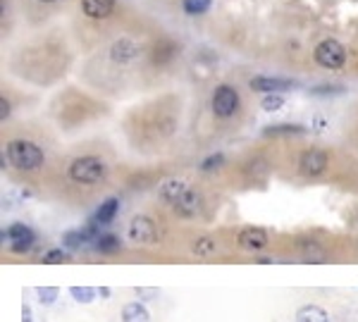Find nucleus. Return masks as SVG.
<instances>
[{"label":"nucleus","mask_w":358,"mask_h":322,"mask_svg":"<svg viewBox=\"0 0 358 322\" xmlns=\"http://www.w3.org/2000/svg\"><path fill=\"white\" fill-rule=\"evenodd\" d=\"M8 160L15 165L17 170L31 172L43 165V150L31 141H24V138H17V141L8 143Z\"/></svg>","instance_id":"1"},{"label":"nucleus","mask_w":358,"mask_h":322,"mask_svg":"<svg viewBox=\"0 0 358 322\" xmlns=\"http://www.w3.org/2000/svg\"><path fill=\"white\" fill-rule=\"evenodd\" d=\"M105 163L96 155H84V158H77L69 165V177L77 184H99V181L105 179Z\"/></svg>","instance_id":"2"},{"label":"nucleus","mask_w":358,"mask_h":322,"mask_svg":"<svg viewBox=\"0 0 358 322\" xmlns=\"http://www.w3.org/2000/svg\"><path fill=\"white\" fill-rule=\"evenodd\" d=\"M316 62L325 69H339L346 62V51L339 41L327 39L316 48Z\"/></svg>","instance_id":"3"},{"label":"nucleus","mask_w":358,"mask_h":322,"mask_svg":"<svg viewBox=\"0 0 358 322\" xmlns=\"http://www.w3.org/2000/svg\"><path fill=\"white\" fill-rule=\"evenodd\" d=\"M5 241H8L12 253H26V251H31V246H34V232H31L26 224L15 222L3 232V244Z\"/></svg>","instance_id":"4"},{"label":"nucleus","mask_w":358,"mask_h":322,"mask_svg":"<svg viewBox=\"0 0 358 322\" xmlns=\"http://www.w3.org/2000/svg\"><path fill=\"white\" fill-rule=\"evenodd\" d=\"M239 110V93L237 89H232V86L222 84L215 89L213 93V112L215 117H222V120H227V117H232L235 112Z\"/></svg>","instance_id":"5"},{"label":"nucleus","mask_w":358,"mask_h":322,"mask_svg":"<svg viewBox=\"0 0 358 322\" xmlns=\"http://www.w3.org/2000/svg\"><path fill=\"white\" fill-rule=\"evenodd\" d=\"M129 239L146 246L155 244V241H158V224L151 217H146V215H137V217L129 222Z\"/></svg>","instance_id":"6"},{"label":"nucleus","mask_w":358,"mask_h":322,"mask_svg":"<svg viewBox=\"0 0 358 322\" xmlns=\"http://www.w3.org/2000/svg\"><path fill=\"white\" fill-rule=\"evenodd\" d=\"M325 168H327V153H325V150H320V148L306 150V153L301 155V160H298V170H301L306 177L323 175Z\"/></svg>","instance_id":"7"},{"label":"nucleus","mask_w":358,"mask_h":322,"mask_svg":"<svg viewBox=\"0 0 358 322\" xmlns=\"http://www.w3.org/2000/svg\"><path fill=\"white\" fill-rule=\"evenodd\" d=\"M239 246H241L244 251H251V253H258V251H263L265 246H268V234H265V229L260 227H246L239 232Z\"/></svg>","instance_id":"8"},{"label":"nucleus","mask_w":358,"mask_h":322,"mask_svg":"<svg viewBox=\"0 0 358 322\" xmlns=\"http://www.w3.org/2000/svg\"><path fill=\"white\" fill-rule=\"evenodd\" d=\"M296 82L291 79H280V77H256L251 79V89L260 91V93H280V91L294 89Z\"/></svg>","instance_id":"9"},{"label":"nucleus","mask_w":358,"mask_h":322,"mask_svg":"<svg viewBox=\"0 0 358 322\" xmlns=\"http://www.w3.org/2000/svg\"><path fill=\"white\" fill-rule=\"evenodd\" d=\"M172 208H175V211L182 215V217H194V215L201 211V196H198V191H194L191 186H189V189L184 191V196L179 198V201Z\"/></svg>","instance_id":"10"},{"label":"nucleus","mask_w":358,"mask_h":322,"mask_svg":"<svg viewBox=\"0 0 358 322\" xmlns=\"http://www.w3.org/2000/svg\"><path fill=\"white\" fill-rule=\"evenodd\" d=\"M187 189H189L187 181H182V179H167L165 184L160 186V196H162V201H167L170 206H175L179 198L184 196V191H187Z\"/></svg>","instance_id":"11"},{"label":"nucleus","mask_w":358,"mask_h":322,"mask_svg":"<svg viewBox=\"0 0 358 322\" xmlns=\"http://www.w3.org/2000/svg\"><path fill=\"white\" fill-rule=\"evenodd\" d=\"M296 322H330V315L327 310L320 308V305L308 303L296 310Z\"/></svg>","instance_id":"12"},{"label":"nucleus","mask_w":358,"mask_h":322,"mask_svg":"<svg viewBox=\"0 0 358 322\" xmlns=\"http://www.w3.org/2000/svg\"><path fill=\"white\" fill-rule=\"evenodd\" d=\"M112 0H81V8H84V12L89 15V17L94 19H103L108 17V15L112 12Z\"/></svg>","instance_id":"13"},{"label":"nucleus","mask_w":358,"mask_h":322,"mask_svg":"<svg viewBox=\"0 0 358 322\" xmlns=\"http://www.w3.org/2000/svg\"><path fill=\"white\" fill-rule=\"evenodd\" d=\"M122 322H151V313L141 301H134L122 308Z\"/></svg>","instance_id":"14"},{"label":"nucleus","mask_w":358,"mask_h":322,"mask_svg":"<svg viewBox=\"0 0 358 322\" xmlns=\"http://www.w3.org/2000/svg\"><path fill=\"white\" fill-rule=\"evenodd\" d=\"M119 211V201L117 198H108L105 203H101V208L96 211V217H94V222L96 224H108V222H112L115 220V215Z\"/></svg>","instance_id":"15"},{"label":"nucleus","mask_w":358,"mask_h":322,"mask_svg":"<svg viewBox=\"0 0 358 322\" xmlns=\"http://www.w3.org/2000/svg\"><path fill=\"white\" fill-rule=\"evenodd\" d=\"M137 46H134L132 41H127V39H122V41H117L115 46H112V57H115L117 62H129V60H134L137 57Z\"/></svg>","instance_id":"16"},{"label":"nucleus","mask_w":358,"mask_h":322,"mask_svg":"<svg viewBox=\"0 0 358 322\" xmlns=\"http://www.w3.org/2000/svg\"><path fill=\"white\" fill-rule=\"evenodd\" d=\"M91 236H94V229H84V232H67L65 234V249H69V251H77L81 244H86V241L91 239Z\"/></svg>","instance_id":"17"},{"label":"nucleus","mask_w":358,"mask_h":322,"mask_svg":"<svg viewBox=\"0 0 358 322\" xmlns=\"http://www.w3.org/2000/svg\"><path fill=\"white\" fill-rule=\"evenodd\" d=\"M265 136H294V134H306L301 125H273L263 129Z\"/></svg>","instance_id":"18"},{"label":"nucleus","mask_w":358,"mask_h":322,"mask_svg":"<svg viewBox=\"0 0 358 322\" xmlns=\"http://www.w3.org/2000/svg\"><path fill=\"white\" fill-rule=\"evenodd\" d=\"M191 251L196 253L198 258H210L218 251V244H215V239H210V236H201V239L194 241Z\"/></svg>","instance_id":"19"},{"label":"nucleus","mask_w":358,"mask_h":322,"mask_svg":"<svg viewBox=\"0 0 358 322\" xmlns=\"http://www.w3.org/2000/svg\"><path fill=\"white\" fill-rule=\"evenodd\" d=\"M96 251H99V253H115V251H119V239L112 234L96 236Z\"/></svg>","instance_id":"20"},{"label":"nucleus","mask_w":358,"mask_h":322,"mask_svg":"<svg viewBox=\"0 0 358 322\" xmlns=\"http://www.w3.org/2000/svg\"><path fill=\"white\" fill-rule=\"evenodd\" d=\"M210 5H213V0H184L182 8L189 15H203L210 10Z\"/></svg>","instance_id":"21"},{"label":"nucleus","mask_w":358,"mask_h":322,"mask_svg":"<svg viewBox=\"0 0 358 322\" xmlns=\"http://www.w3.org/2000/svg\"><path fill=\"white\" fill-rule=\"evenodd\" d=\"M69 294H72V298L79 301V303H91L96 294H99V289H91V287H72V289H69Z\"/></svg>","instance_id":"22"},{"label":"nucleus","mask_w":358,"mask_h":322,"mask_svg":"<svg viewBox=\"0 0 358 322\" xmlns=\"http://www.w3.org/2000/svg\"><path fill=\"white\" fill-rule=\"evenodd\" d=\"M301 251H303V258H306V260H311V262L325 260V251L320 249V246H316V244H303Z\"/></svg>","instance_id":"23"},{"label":"nucleus","mask_w":358,"mask_h":322,"mask_svg":"<svg viewBox=\"0 0 358 322\" xmlns=\"http://www.w3.org/2000/svg\"><path fill=\"white\" fill-rule=\"evenodd\" d=\"M260 105H263L265 112H278L280 107L284 105V98H282L280 93H268V96L263 98V103H260Z\"/></svg>","instance_id":"24"},{"label":"nucleus","mask_w":358,"mask_h":322,"mask_svg":"<svg viewBox=\"0 0 358 322\" xmlns=\"http://www.w3.org/2000/svg\"><path fill=\"white\" fill-rule=\"evenodd\" d=\"M36 294H39V301H41L43 305H51V303H56L60 289H56V287H41V289H36Z\"/></svg>","instance_id":"25"},{"label":"nucleus","mask_w":358,"mask_h":322,"mask_svg":"<svg viewBox=\"0 0 358 322\" xmlns=\"http://www.w3.org/2000/svg\"><path fill=\"white\" fill-rule=\"evenodd\" d=\"M67 251L62 249H51L48 253H43V262H65L67 260Z\"/></svg>","instance_id":"26"},{"label":"nucleus","mask_w":358,"mask_h":322,"mask_svg":"<svg viewBox=\"0 0 358 322\" xmlns=\"http://www.w3.org/2000/svg\"><path fill=\"white\" fill-rule=\"evenodd\" d=\"M313 96H337L344 93V86H318V89L311 91Z\"/></svg>","instance_id":"27"},{"label":"nucleus","mask_w":358,"mask_h":322,"mask_svg":"<svg viewBox=\"0 0 358 322\" xmlns=\"http://www.w3.org/2000/svg\"><path fill=\"white\" fill-rule=\"evenodd\" d=\"M222 163H225V158H222L220 153H215V155H210L208 160H203V165H201V168H203L205 172H208V170H215V168H220Z\"/></svg>","instance_id":"28"},{"label":"nucleus","mask_w":358,"mask_h":322,"mask_svg":"<svg viewBox=\"0 0 358 322\" xmlns=\"http://www.w3.org/2000/svg\"><path fill=\"white\" fill-rule=\"evenodd\" d=\"M139 301H151V298H158V289H137Z\"/></svg>","instance_id":"29"},{"label":"nucleus","mask_w":358,"mask_h":322,"mask_svg":"<svg viewBox=\"0 0 358 322\" xmlns=\"http://www.w3.org/2000/svg\"><path fill=\"white\" fill-rule=\"evenodd\" d=\"M8 117H10V103L3 96V98H0V120H8Z\"/></svg>","instance_id":"30"},{"label":"nucleus","mask_w":358,"mask_h":322,"mask_svg":"<svg viewBox=\"0 0 358 322\" xmlns=\"http://www.w3.org/2000/svg\"><path fill=\"white\" fill-rule=\"evenodd\" d=\"M22 322H34L31 320V308L24 303V308H22Z\"/></svg>","instance_id":"31"},{"label":"nucleus","mask_w":358,"mask_h":322,"mask_svg":"<svg viewBox=\"0 0 358 322\" xmlns=\"http://www.w3.org/2000/svg\"><path fill=\"white\" fill-rule=\"evenodd\" d=\"M99 294H101L103 298H108V296H110V289H108V287H101V289H99Z\"/></svg>","instance_id":"32"},{"label":"nucleus","mask_w":358,"mask_h":322,"mask_svg":"<svg viewBox=\"0 0 358 322\" xmlns=\"http://www.w3.org/2000/svg\"><path fill=\"white\" fill-rule=\"evenodd\" d=\"M41 3H51V0H41Z\"/></svg>","instance_id":"33"}]
</instances>
